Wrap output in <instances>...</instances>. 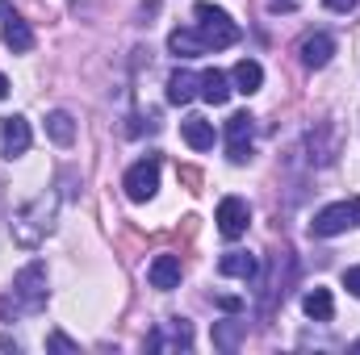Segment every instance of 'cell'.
Wrapping results in <instances>:
<instances>
[{
	"label": "cell",
	"instance_id": "obj_1",
	"mask_svg": "<svg viewBox=\"0 0 360 355\" xmlns=\"http://www.w3.org/2000/svg\"><path fill=\"white\" fill-rule=\"evenodd\" d=\"M197 34H201V42L214 46V51H226V46L239 42V25L231 21V13L218 8V4H210V0L197 4Z\"/></svg>",
	"mask_w": 360,
	"mask_h": 355
},
{
	"label": "cell",
	"instance_id": "obj_18",
	"mask_svg": "<svg viewBox=\"0 0 360 355\" xmlns=\"http://www.w3.org/2000/svg\"><path fill=\"white\" fill-rule=\"evenodd\" d=\"M243 335H248V322H214V347L218 351H239V343H243Z\"/></svg>",
	"mask_w": 360,
	"mask_h": 355
},
{
	"label": "cell",
	"instance_id": "obj_24",
	"mask_svg": "<svg viewBox=\"0 0 360 355\" xmlns=\"http://www.w3.org/2000/svg\"><path fill=\"white\" fill-rule=\"evenodd\" d=\"M297 4H302V0H269V8H272V13H293Z\"/></svg>",
	"mask_w": 360,
	"mask_h": 355
},
{
	"label": "cell",
	"instance_id": "obj_2",
	"mask_svg": "<svg viewBox=\"0 0 360 355\" xmlns=\"http://www.w3.org/2000/svg\"><path fill=\"white\" fill-rule=\"evenodd\" d=\"M13 297L25 314H38L46 305V264H25L17 276H13Z\"/></svg>",
	"mask_w": 360,
	"mask_h": 355
},
{
	"label": "cell",
	"instance_id": "obj_27",
	"mask_svg": "<svg viewBox=\"0 0 360 355\" xmlns=\"http://www.w3.org/2000/svg\"><path fill=\"white\" fill-rule=\"evenodd\" d=\"M352 213H356V222H360V196H356V201H352Z\"/></svg>",
	"mask_w": 360,
	"mask_h": 355
},
{
	"label": "cell",
	"instance_id": "obj_7",
	"mask_svg": "<svg viewBox=\"0 0 360 355\" xmlns=\"http://www.w3.org/2000/svg\"><path fill=\"white\" fill-rule=\"evenodd\" d=\"M352 226H356L352 201L327 205V209H319V213H314V222H310V230H314L319 239H335V234H344V230H352Z\"/></svg>",
	"mask_w": 360,
	"mask_h": 355
},
{
	"label": "cell",
	"instance_id": "obj_9",
	"mask_svg": "<svg viewBox=\"0 0 360 355\" xmlns=\"http://www.w3.org/2000/svg\"><path fill=\"white\" fill-rule=\"evenodd\" d=\"M297 55H302V63H306L310 72H323V67L331 63V55H335V38H331V34H310V38H302Z\"/></svg>",
	"mask_w": 360,
	"mask_h": 355
},
{
	"label": "cell",
	"instance_id": "obj_5",
	"mask_svg": "<svg viewBox=\"0 0 360 355\" xmlns=\"http://www.w3.org/2000/svg\"><path fill=\"white\" fill-rule=\"evenodd\" d=\"M193 347V326L184 318H172L147 335V351H188Z\"/></svg>",
	"mask_w": 360,
	"mask_h": 355
},
{
	"label": "cell",
	"instance_id": "obj_13",
	"mask_svg": "<svg viewBox=\"0 0 360 355\" xmlns=\"http://www.w3.org/2000/svg\"><path fill=\"white\" fill-rule=\"evenodd\" d=\"M231 80H235V92L252 96V92H260V84H264V67L256 59H239L235 72H231Z\"/></svg>",
	"mask_w": 360,
	"mask_h": 355
},
{
	"label": "cell",
	"instance_id": "obj_25",
	"mask_svg": "<svg viewBox=\"0 0 360 355\" xmlns=\"http://www.w3.org/2000/svg\"><path fill=\"white\" fill-rule=\"evenodd\" d=\"M0 347H4V351H17V339H8V335H0Z\"/></svg>",
	"mask_w": 360,
	"mask_h": 355
},
{
	"label": "cell",
	"instance_id": "obj_14",
	"mask_svg": "<svg viewBox=\"0 0 360 355\" xmlns=\"http://www.w3.org/2000/svg\"><path fill=\"white\" fill-rule=\"evenodd\" d=\"M168 51H172L176 59H197V55H205L210 46L201 42L197 29H172V34H168Z\"/></svg>",
	"mask_w": 360,
	"mask_h": 355
},
{
	"label": "cell",
	"instance_id": "obj_12",
	"mask_svg": "<svg viewBox=\"0 0 360 355\" xmlns=\"http://www.w3.org/2000/svg\"><path fill=\"white\" fill-rule=\"evenodd\" d=\"M193 96H201V76H193L188 67L172 72V80H168V100H172V105H188Z\"/></svg>",
	"mask_w": 360,
	"mask_h": 355
},
{
	"label": "cell",
	"instance_id": "obj_15",
	"mask_svg": "<svg viewBox=\"0 0 360 355\" xmlns=\"http://www.w3.org/2000/svg\"><path fill=\"white\" fill-rule=\"evenodd\" d=\"M201 100H210V105H226V100H231V76L218 72V67L201 72Z\"/></svg>",
	"mask_w": 360,
	"mask_h": 355
},
{
	"label": "cell",
	"instance_id": "obj_4",
	"mask_svg": "<svg viewBox=\"0 0 360 355\" xmlns=\"http://www.w3.org/2000/svg\"><path fill=\"white\" fill-rule=\"evenodd\" d=\"M214 222H218V234H222V239H239V234H248L252 209H248V201H243V196H222V201H218Z\"/></svg>",
	"mask_w": 360,
	"mask_h": 355
},
{
	"label": "cell",
	"instance_id": "obj_20",
	"mask_svg": "<svg viewBox=\"0 0 360 355\" xmlns=\"http://www.w3.org/2000/svg\"><path fill=\"white\" fill-rule=\"evenodd\" d=\"M46 134H51L59 147H72V142H76V121H72V113H63V109L46 113Z\"/></svg>",
	"mask_w": 360,
	"mask_h": 355
},
{
	"label": "cell",
	"instance_id": "obj_11",
	"mask_svg": "<svg viewBox=\"0 0 360 355\" xmlns=\"http://www.w3.org/2000/svg\"><path fill=\"white\" fill-rule=\"evenodd\" d=\"M180 276H184V272H180V260H176V255H155V260H151V267H147V280H151V288H164V293H168V288H176Z\"/></svg>",
	"mask_w": 360,
	"mask_h": 355
},
{
	"label": "cell",
	"instance_id": "obj_10",
	"mask_svg": "<svg viewBox=\"0 0 360 355\" xmlns=\"http://www.w3.org/2000/svg\"><path fill=\"white\" fill-rule=\"evenodd\" d=\"M0 38H4V46H8L13 55H25V51H34V29H30V21H25V17H17V13H8V17H4V25H0Z\"/></svg>",
	"mask_w": 360,
	"mask_h": 355
},
{
	"label": "cell",
	"instance_id": "obj_22",
	"mask_svg": "<svg viewBox=\"0 0 360 355\" xmlns=\"http://www.w3.org/2000/svg\"><path fill=\"white\" fill-rule=\"evenodd\" d=\"M46 347H51V351H76V343H72L68 335H51V339H46Z\"/></svg>",
	"mask_w": 360,
	"mask_h": 355
},
{
	"label": "cell",
	"instance_id": "obj_21",
	"mask_svg": "<svg viewBox=\"0 0 360 355\" xmlns=\"http://www.w3.org/2000/svg\"><path fill=\"white\" fill-rule=\"evenodd\" d=\"M344 288H348L352 297H360V264H356V267H348V272H344Z\"/></svg>",
	"mask_w": 360,
	"mask_h": 355
},
{
	"label": "cell",
	"instance_id": "obj_23",
	"mask_svg": "<svg viewBox=\"0 0 360 355\" xmlns=\"http://www.w3.org/2000/svg\"><path fill=\"white\" fill-rule=\"evenodd\" d=\"M356 4H360V0H327V8H331V13H352Z\"/></svg>",
	"mask_w": 360,
	"mask_h": 355
},
{
	"label": "cell",
	"instance_id": "obj_19",
	"mask_svg": "<svg viewBox=\"0 0 360 355\" xmlns=\"http://www.w3.org/2000/svg\"><path fill=\"white\" fill-rule=\"evenodd\" d=\"M218 272H222V276L252 280V276H256V255H248V251H226V255L218 260Z\"/></svg>",
	"mask_w": 360,
	"mask_h": 355
},
{
	"label": "cell",
	"instance_id": "obj_17",
	"mask_svg": "<svg viewBox=\"0 0 360 355\" xmlns=\"http://www.w3.org/2000/svg\"><path fill=\"white\" fill-rule=\"evenodd\" d=\"M302 309H306V318H314V322H331V314H335L331 288H310V293L302 297Z\"/></svg>",
	"mask_w": 360,
	"mask_h": 355
},
{
	"label": "cell",
	"instance_id": "obj_8",
	"mask_svg": "<svg viewBox=\"0 0 360 355\" xmlns=\"http://www.w3.org/2000/svg\"><path fill=\"white\" fill-rule=\"evenodd\" d=\"M30 142H34V134H30V121H25V117H4V121H0V155H4V159L25 155Z\"/></svg>",
	"mask_w": 360,
	"mask_h": 355
},
{
	"label": "cell",
	"instance_id": "obj_3",
	"mask_svg": "<svg viewBox=\"0 0 360 355\" xmlns=\"http://www.w3.org/2000/svg\"><path fill=\"white\" fill-rule=\"evenodd\" d=\"M122 188H126V196L130 201H151L155 192H160V159H139L130 172H126V180H122Z\"/></svg>",
	"mask_w": 360,
	"mask_h": 355
},
{
	"label": "cell",
	"instance_id": "obj_26",
	"mask_svg": "<svg viewBox=\"0 0 360 355\" xmlns=\"http://www.w3.org/2000/svg\"><path fill=\"white\" fill-rule=\"evenodd\" d=\"M8 96V80H4V72H0V100Z\"/></svg>",
	"mask_w": 360,
	"mask_h": 355
},
{
	"label": "cell",
	"instance_id": "obj_16",
	"mask_svg": "<svg viewBox=\"0 0 360 355\" xmlns=\"http://www.w3.org/2000/svg\"><path fill=\"white\" fill-rule=\"evenodd\" d=\"M180 134H184V142H188L193 151H210V147H214V121H205V117L180 121Z\"/></svg>",
	"mask_w": 360,
	"mask_h": 355
},
{
	"label": "cell",
	"instance_id": "obj_6",
	"mask_svg": "<svg viewBox=\"0 0 360 355\" xmlns=\"http://www.w3.org/2000/svg\"><path fill=\"white\" fill-rule=\"evenodd\" d=\"M252 130H256V121L248 113L226 117V159L231 163H248L252 159Z\"/></svg>",
	"mask_w": 360,
	"mask_h": 355
},
{
	"label": "cell",
	"instance_id": "obj_28",
	"mask_svg": "<svg viewBox=\"0 0 360 355\" xmlns=\"http://www.w3.org/2000/svg\"><path fill=\"white\" fill-rule=\"evenodd\" d=\"M352 351H360V339H356V343H352Z\"/></svg>",
	"mask_w": 360,
	"mask_h": 355
}]
</instances>
